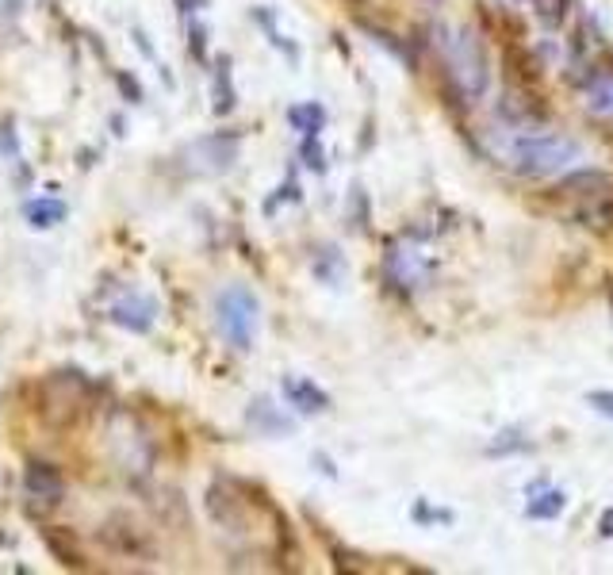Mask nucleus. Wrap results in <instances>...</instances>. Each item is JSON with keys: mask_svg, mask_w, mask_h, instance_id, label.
Instances as JSON below:
<instances>
[{"mask_svg": "<svg viewBox=\"0 0 613 575\" xmlns=\"http://www.w3.org/2000/svg\"><path fill=\"white\" fill-rule=\"evenodd\" d=\"M437 46H441V58L444 69L453 77V88L460 92L468 104H475L483 92L491 85V69H487V50H483V39L475 27H437Z\"/></svg>", "mask_w": 613, "mask_h": 575, "instance_id": "obj_1", "label": "nucleus"}, {"mask_svg": "<svg viewBox=\"0 0 613 575\" xmlns=\"http://www.w3.org/2000/svg\"><path fill=\"white\" fill-rule=\"evenodd\" d=\"M575 158H579V142L560 135H514L506 146V165L533 180L564 173Z\"/></svg>", "mask_w": 613, "mask_h": 575, "instance_id": "obj_2", "label": "nucleus"}, {"mask_svg": "<svg viewBox=\"0 0 613 575\" xmlns=\"http://www.w3.org/2000/svg\"><path fill=\"white\" fill-rule=\"evenodd\" d=\"M215 326H219L222 338H227L230 349L250 354L253 342H257V326H261V303H257V295L241 284H230L227 292H219Z\"/></svg>", "mask_w": 613, "mask_h": 575, "instance_id": "obj_3", "label": "nucleus"}, {"mask_svg": "<svg viewBox=\"0 0 613 575\" xmlns=\"http://www.w3.org/2000/svg\"><path fill=\"white\" fill-rule=\"evenodd\" d=\"M85 392H88V387H85V380H81L77 373H54V376L43 380V387H39V406H35V411L43 415L46 426L69 430V426L81 422L85 406H88Z\"/></svg>", "mask_w": 613, "mask_h": 575, "instance_id": "obj_4", "label": "nucleus"}, {"mask_svg": "<svg viewBox=\"0 0 613 575\" xmlns=\"http://www.w3.org/2000/svg\"><path fill=\"white\" fill-rule=\"evenodd\" d=\"M97 545H104L107 552H116V556H127V560H154V556H158L154 533L146 529L142 522H135L127 510H111L107 518H100Z\"/></svg>", "mask_w": 613, "mask_h": 575, "instance_id": "obj_5", "label": "nucleus"}, {"mask_svg": "<svg viewBox=\"0 0 613 575\" xmlns=\"http://www.w3.org/2000/svg\"><path fill=\"white\" fill-rule=\"evenodd\" d=\"M241 154V135L238 131H219L208 139H196L192 146H184L180 165L192 177H222L234 169V161Z\"/></svg>", "mask_w": 613, "mask_h": 575, "instance_id": "obj_6", "label": "nucleus"}, {"mask_svg": "<svg viewBox=\"0 0 613 575\" xmlns=\"http://www.w3.org/2000/svg\"><path fill=\"white\" fill-rule=\"evenodd\" d=\"M203 507H208L211 522L230 529V533H250V522H253V503L246 495H241V484H230V479H219V484L208 488V498H203Z\"/></svg>", "mask_w": 613, "mask_h": 575, "instance_id": "obj_7", "label": "nucleus"}, {"mask_svg": "<svg viewBox=\"0 0 613 575\" xmlns=\"http://www.w3.org/2000/svg\"><path fill=\"white\" fill-rule=\"evenodd\" d=\"M383 269H387V281L399 292H414L418 284H425V257L406 242H392V250L383 257Z\"/></svg>", "mask_w": 613, "mask_h": 575, "instance_id": "obj_8", "label": "nucleus"}, {"mask_svg": "<svg viewBox=\"0 0 613 575\" xmlns=\"http://www.w3.org/2000/svg\"><path fill=\"white\" fill-rule=\"evenodd\" d=\"M107 319L116 323L119 330H131V334H150L154 330V319H158V303L150 300V295H123V300H116L107 307Z\"/></svg>", "mask_w": 613, "mask_h": 575, "instance_id": "obj_9", "label": "nucleus"}, {"mask_svg": "<svg viewBox=\"0 0 613 575\" xmlns=\"http://www.w3.org/2000/svg\"><path fill=\"white\" fill-rule=\"evenodd\" d=\"M24 491L31 498H43V503L58 507L62 495H66V476L58 465H50V460H31L24 468Z\"/></svg>", "mask_w": 613, "mask_h": 575, "instance_id": "obj_10", "label": "nucleus"}, {"mask_svg": "<svg viewBox=\"0 0 613 575\" xmlns=\"http://www.w3.org/2000/svg\"><path fill=\"white\" fill-rule=\"evenodd\" d=\"M281 392H284V399H288L300 415H322V411H330V395H326L314 380H303V376H284Z\"/></svg>", "mask_w": 613, "mask_h": 575, "instance_id": "obj_11", "label": "nucleus"}, {"mask_svg": "<svg viewBox=\"0 0 613 575\" xmlns=\"http://www.w3.org/2000/svg\"><path fill=\"white\" fill-rule=\"evenodd\" d=\"M43 541H46L50 556H54V560H58L62 568H73V571H85V568H88L85 552H81V549H77V541H73V537H69V529L46 526V529H43Z\"/></svg>", "mask_w": 613, "mask_h": 575, "instance_id": "obj_12", "label": "nucleus"}, {"mask_svg": "<svg viewBox=\"0 0 613 575\" xmlns=\"http://www.w3.org/2000/svg\"><path fill=\"white\" fill-rule=\"evenodd\" d=\"M246 418H250L253 430H257V434H265V437H284V434H291V418L276 411L269 399H253Z\"/></svg>", "mask_w": 613, "mask_h": 575, "instance_id": "obj_13", "label": "nucleus"}, {"mask_svg": "<svg viewBox=\"0 0 613 575\" xmlns=\"http://www.w3.org/2000/svg\"><path fill=\"white\" fill-rule=\"evenodd\" d=\"M24 215H27V222H31L35 231H50V227H58V222H66L69 208H66L62 200L43 196V200H27L24 203Z\"/></svg>", "mask_w": 613, "mask_h": 575, "instance_id": "obj_14", "label": "nucleus"}, {"mask_svg": "<svg viewBox=\"0 0 613 575\" xmlns=\"http://www.w3.org/2000/svg\"><path fill=\"white\" fill-rule=\"evenodd\" d=\"M564 192H579V196H613V184L602 169H579V173H571L564 177Z\"/></svg>", "mask_w": 613, "mask_h": 575, "instance_id": "obj_15", "label": "nucleus"}, {"mask_svg": "<svg viewBox=\"0 0 613 575\" xmlns=\"http://www.w3.org/2000/svg\"><path fill=\"white\" fill-rule=\"evenodd\" d=\"M288 123H291L300 135H319L322 127H326V108L314 104V100L291 104V108H288Z\"/></svg>", "mask_w": 613, "mask_h": 575, "instance_id": "obj_16", "label": "nucleus"}, {"mask_svg": "<svg viewBox=\"0 0 613 575\" xmlns=\"http://www.w3.org/2000/svg\"><path fill=\"white\" fill-rule=\"evenodd\" d=\"M564 507H567V495H564L560 488H545L541 495L529 498L526 514H529V518H541V522H552V518L564 514Z\"/></svg>", "mask_w": 613, "mask_h": 575, "instance_id": "obj_17", "label": "nucleus"}, {"mask_svg": "<svg viewBox=\"0 0 613 575\" xmlns=\"http://www.w3.org/2000/svg\"><path fill=\"white\" fill-rule=\"evenodd\" d=\"M238 97H234V81H230V58H219L215 66V116H227L234 111Z\"/></svg>", "mask_w": 613, "mask_h": 575, "instance_id": "obj_18", "label": "nucleus"}, {"mask_svg": "<svg viewBox=\"0 0 613 575\" xmlns=\"http://www.w3.org/2000/svg\"><path fill=\"white\" fill-rule=\"evenodd\" d=\"M150 507L158 510V518H161V522H169V526H184V498H180L177 491H169V488L154 491Z\"/></svg>", "mask_w": 613, "mask_h": 575, "instance_id": "obj_19", "label": "nucleus"}, {"mask_svg": "<svg viewBox=\"0 0 613 575\" xmlns=\"http://www.w3.org/2000/svg\"><path fill=\"white\" fill-rule=\"evenodd\" d=\"M567 8H571V0H533L536 20H541V27H548V31H556L567 20Z\"/></svg>", "mask_w": 613, "mask_h": 575, "instance_id": "obj_20", "label": "nucleus"}, {"mask_svg": "<svg viewBox=\"0 0 613 575\" xmlns=\"http://www.w3.org/2000/svg\"><path fill=\"white\" fill-rule=\"evenodd\" d=\"M526 449H529V441L522 437V430H503V434H498V441H491L487 453L503 457V453H526Z\"/></svg>", "mask_w": 613, "mask_h": 575, "instance_id": "obj_21", "label": "nucleus"}, {"mask_svg": "<svg viewBox=\"0 0 613 575\" xmlns=\"http://www.w3.org/2000/svg\"><path fill=\"white\" fill-rule=\"evenodd\" d=\"M189 54H192L199 66L208 62V27H203V24H192V27H189Z\"/></svg>", "mask_w": 613, "mask_h": 575, "instance_id": "obj_22", "label": "nucleus"}, {"mask_svg": "<svg viewBox=\"0 0 613 575\" xmlns=\"http://www.w3.org/2000/svg\"><path fill=\"white\" fill-rule=\"evenodd\" d=\"M0 150L12 154V158H20V139H15V123L5 116V123H0Z\"/></svg>", "mask_w": 613, "mask_h": 575, "instance_id": "obj_23", "label": "nucleus"}, {"mask_svg": "<svg viewBox=\"0 0 613 575\" xmlns=\"http://www.w3.org/2000/svg\"><path fill=\"white\" fill-rule=\"evenodd\" d=\"M303 158H307V169L326 173V154L319 150V142H314V135H307V142H303Z\"/></svg>", "mask_w": 613, "mask_h": 575, "instance_id": "obj_24", "label": "nucleus"}, {"mask_svg": "<svg viewBox=\"0 0 613 575\" xmlns=\"http://www.w3.org/2000/svg\"><path fill=\"white\" fill-rule=\"evenodd\" d=\"M590 108H594V111H609V116H613V81H609V85H598V88H594V100H590Z\"/></svg>", "mask_w": 613, "mask_h": 575, "instance_id": "obj_25", "label": "nucleus"}, {"mask_svg": "<svg viewBox=\"0 0 613 575\" xmlns=\"http://www.w3.org/2000/svg\"><path fill=\"white\" fill-rule=\"evenodd\" d=\"M587 403H590L598 415L613 418V392H590V395H587Z\"/></svg>", "mask_w": 613, "mask_h": 575, "instance_id": "obj_26", "label": "nucleus"}, {"mask_svg": "<svg viewBox=\"0 0 613 575\" xmlns=\"http://www.w3.org/2000/svg\"><path fill=\"white\" fill-rule=\"evenodd\" d=\"M116 81H119V88H123V97H127V100H131V104H142V88H138V81H135V77H127V73H119Z\"/></svg>", "mask_w": 613, "mask_h": 575, "instance_id": "obj_27", "label": "nucleus"}, {"mask_svg": "<svg viewBox=\"0 0 613 575\" xmlns=\"http://www.w3.org/2000/svg\"><path fill=\"white\" fill-rule=\"evenodd\" d=\"M24 12V0H0V20H15Z\"/></svg>", "mask_w": 613, "mask_h": 575, "instance_id": "obj_28", "label": "nucleus"}, {"mask_svg": "<svg viewBox=\"0 0 613 575\" xmlns=\"http://www.w3.org/2000/svg\"><path fill=\"white\" fill-rule=\"evenodd\" d=\"M598 533H602V537H613V507L602 510V518H598Z\"/></svg>", "mask_w": 613, "mask_h": 575, "instance_id": "obj_29", "label": "nucleus"}, {"mask_svg": "<svg viewBox=\"0 0 613 575\" xmlns=\"http://www.w3.org/2000/svg\"><path fill=\"white\" fill-rule=\"evenodd\" d=\"M199 5H203V0H177V12H180V15H189V12H196Z\"/></svg>", "mask_w": 613, "mask_h": 575, "instance_id": "obj_30", "label": "nucleus"}, {"mask_svg": "<svg viewBox=\"0 0 613 575\" xmlns=\"http://www.w3.org/2000/svg\"><path fill=\"white\" fill-rule=\"evenodd\" d=\"M503 5H522V0H503Z\"/></svg>", "mask_w": 613, "mask_h": 575, "instance_id": "obj_31", "label": "nucleus"}, {"mask_svg": "<svg viewBox=\"0 0 613 575\" xmlns=\"http://www.w3.org/2000/svg\"><path fill=\"white\" fill-rule=\"evenodd\" d=\"M425 5H441V0H425Z\"/></svg>", "mask_w": 613, "mask_h": 575, "instance_id": "obj_32", "label": "nucleus"}]
</instances>
